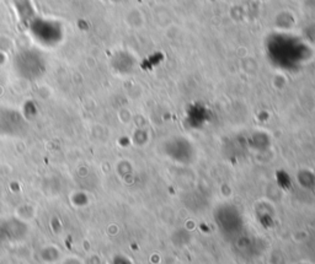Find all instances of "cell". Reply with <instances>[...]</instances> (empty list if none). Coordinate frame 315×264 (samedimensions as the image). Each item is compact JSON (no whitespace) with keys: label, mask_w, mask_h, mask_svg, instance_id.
Instances as JSON below:
<instances>
[{"label":"cell","mask_w":315,"mask_h":264,"mask_svg":"<svg viewBox=\"0 0 315 264\" xmlns=\"http://www.w3.org/2000/svg\"><path fill=\"white\" fill-rule=\"evenodd\" d=\"M309 48L299 37L287 32L270 35L267 40V53L272 61L280 65L296 64L307 57Z\"/></svg>","instance_id":"1"}]
</instances>
